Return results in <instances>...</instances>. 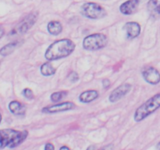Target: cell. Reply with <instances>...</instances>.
Instances as JSON below:
<instances>
[{
  "label": "cell",
  "instance_id": "30bf717a",
  "mask_svg": "<svg viewBox=\"0 0 160 150\" xmlns=\"http://www.w3.org/2000/svg\"><path fill=\"white\" fill-rule=\"evenodd\" d=\"M123 29L126 31L127 37L129 39L135 38L141 34V26L137 22H128L125 23Z\"/></svg>",
  "mask_w": 160,
  "mask_h": 150
},
{
  "label": "cell",
  "instance_id": "cb8c5ba5",
  "mask_svg": "<svg viewBox=\"0 0 160 150\" xmlns=\"http://www.w3.org/2000/svg\"><path fill=\"white\" fill-rule=\"evenodd\" d=\"M4 34H5L4 28H3L2 26H1V25H0V38H1L2 37L3 35H4Z\"/></svg>",
  "mask_w": 160,
  "mask_h": 150
},
{
  "label": "cell",
  "instance_id": "3957f363",
  "mask_svg": "<svg viewBox=\"0 0 160 150\" xmlns=\"http://www.w3.org/2000/svg\"><path fill=\"white\" fill-rule=\"evenodd\" d=\"M159 108H160V92L153 95L136 109L134 115V120L136 122L142 121Z\"/></svg>",
  "mask_w": 160,
  "mask_h": 150
},
{
  "label": "cell",
  "instance_id": "8fae6325",
  "mask_svg": "<svg viewBox=\"0 0 160 150\" xmlns=\"http://www.w3.org/2000/svg\"><path fill=\"white\" fill-rule=\"evenodd\" d=\"M138 0H128L122 3L120 6V12L125 15H131L137 10L139 4Z\"/></svg>",
  "mask_w": 160,
  "mask_h": 150
},
{
  "label": "cell",
  "instance_id": "f1b7e54d",
  "mask_svg": "<svg viewBox=\"0 0 160 150\" xmlns=\"http://www.w3.org/2000/svg\"><path fill=\"white\" fill-rule=\"evenodd\" d=\"M138 1H141V0H138Z\"/></svg>",
  "mask_w": 160,
  "mask_h": 150
},
{
  "label": "cell",
  "instance_id": "603a6c76",
  "mask_svg": "<svg viewBox=\"0 0 160 150\" xmlns=\"http://www.w3.org/2000/svg\"><path fill=\"white\" fill-rule=\"evenodd\" d=\"M114 149V147L112 144H109V145H106V146L103 147L102 148H101L100 150H113Z\"/></svg>",
  "mask_w": 160,
  "mask_h": 150
},
{
  "label": "cell",
  "instance_id": "7c38bea8",
  "mask_svg": "<svg viewBox=\"0 0 160 150\" xmlns=\"http://www.w3.org/2000/svg\"><path fill=\"white\" fill-rule=\"evenodd\" d=\"M99 94L96 90H87L79 95V101L83 103H89L98 98Z\"/></svg>",
  "mask_w": 160,
  "mask_h": 150
},
{
  "label": "cell",
  "instance_id": "5b68a950",
  "mask_svg": "<svg viewBox=\"0 0 160 150\" xmlns=\"http://www.w3.org/2000/svg\"><path fill=\"white\" fill-rule=\"evenodd\" d=\"M81 14L89 19H101L106 15V11L101 5L95 2H87L81 7Z\"/></svg>",
  "mask_w": 160,
  "mask_h": 150
},
{
  "label": "cell",
  "instance_id": "4fadbf2b",
  "mask_svg": "<svg viewBox=\"0 0 160 150\" xmlns=\"http://www.w3.org/2000/svg\"><path fill=\"white\" fill-rule=\"evenodd\" d=\"M9 109L12 114H15L17 116H23L26 112V106L22 104L20 102L14 100L9 102Z\"/></svg>",
  "mask_w": 160,
  "mask_h": 150
},
{
  "label": "cell",
  "instance_id": "ac0fdd59",
  "mask_svg": "<svg viewBox=\"0 0 160 150\" xmlns=\"http://www.w3.org/2000/svg\"><path fill=\"white\" fill-rule=\"evenodd\" d=\"M67 95V92H53L51 95H50V99L53 102H57L60 101L61 99L64 98L66 95Z\"/></svg>",
  "mask_w": 160,
  "mask_h": 150
},
{
  "label": "cell",
  "instance_id": "83f0119b",
  "mask_svg": "<svg viewBox=\"0 0 160 150\" xmlns=\"http://www.w3.org/2000/svg\"><path fill=\"white\" fill-rule=\"evenodd\" d=\"M1 121H2V115L1 113H0V123H1Z\"/></svg>",
  "mask_w": 160,
  "mask_h": 150
},
{
  "label": "cell",
  "instance_id": "484cf974",
  "mask_svg": "<svg viewBox=\"0 0 160 150\" xmlns=\"http://www.w3.org/2000/svg\"><path fill=\"white\" fill-rule=\"evenodd\" d=\"M87 150H95V146H94V145H91V146H89L88 148H87Z\"/></svg>",
  "mask_w": 160,
  "mask_h": 150
},
{
  "label": "cell",
  "instance_id": "9c48e42d",
  "mask_svg": "<svg viewBox=\"0 0 160 150\" xmlns=\"http://www.w3.org/2000/svg\"><path fill=\"white\" fill-rule=\"evenodd\" d=\"M142 76L145 81L150 84H158L160 82V73L157 69L152 67H147L142 70Z\"/></svg>",
  "mask_w": 160,
  "mask_h": 150
},
{
  "label": "cell",
  "instance_id": "4316f807",
  "mask_svg": "<svg viewBox=\"0 0 160 150\" xmlns=\"http://www.w3.org/2000/svg\"><path fill=\"white\" fill-rule=\"evenodd\" d=\"M156 150H160V142L157 144V146H156Z\"/></svg>",
  "mask_w": 160,
  "mask_h": 150
},
{
  "label": "cell",
  "instance_id": "ffe728a7",
  "mask_svg": "<svg viewBox=\"0 0 160 150\" xmlns=\"http://www.w3.org/2000/svg\"><path fill=\"white\" fill-rule=\"evenodd\" d=\"M67 78H68L69 81H71V82H73V83H74V82H77V81L79 80V75H78V73H77V72L72 71L69 73V75Z\"/></svg>",
  "mask_w": 160,
  "mask_h": 150
},
{
  "label": "cell",
  "instance_id": "7a4b0ae2",
  "mask_svg": "<svg viewBox=\"0 0 160 150\" xmlns=\"http://www.w3.org/2000/svg\"><path fill=\"white\" fill-rule=\"evenodd\" d=\"M28 135V131H17L13 129L0 130V149L9 147L15 148L20 145Z\"/></svg>",
  "mask_w": 160,
  "mask_h": 150
},
{
  "label": "cell",
  "instance_id": "7402d4cb",
  "mask_svg": "<svg viewBox=\"0 0 160 150\" xmlns=\"http://www.w3.org/2000/svg\"><path fill=\"white\" fill-rule=\"evenodd\" d=\"M45 150H55L54 145L52 143H46L45 145Z\"/></svg>",
  "mask_w": 160,
  "mask_h": 150
},
{
  "label": "cell",
  "instance_id": "d4e9b609",
  "mask_svg": "<svg viewBox=\"0 0 160 150\" xmlns=\"http://www.w3.org/2000/svg\"><path fill=\"white\" fill-rule=\"evenodd\" d=\"M59 150H70V148H68L67 146H66V145H64V146H62L60 148H59Z\"/></svg>",
  "mask_w": 160,
  "mask_h": 150
},
{
  "label": "cell",
  "instance_id": "9a60e30c",
  "mask_svg": "<svg viewBox=\"0 0 160 150\" xmlns=\"http://www.w3.org/2000/svg\"><path fill=\"white\" fill-rule=\"evenodd\" d=\"M148 10L152 17H159L160 15V0H149L148 2Z\"/></svg>",
  "mask_w": 160,
  "mask_h": 150
},
{
  "label": "cell",
  "instance_id": "44dd1931",
  "mask_svg": "<svg viewBox=\"0 0 160 150\" xmlns=\"http://www.w3.org/2000/svg\"><path fill=\"white\" fill-rule=\"evenodd\" d=\"M111 82L109 79H104L102 81V86L104 88H108L110 86Z\"/></svg>",
  "mask_w": 160,
  "mask_h": 150
},
{
  "label": "cell",
  "instance_id": "2e32d148",
  "mask_svg": "<svg viewBox=\"0 0 160 150\" xmlns=\"http://www.w3.org/2000/svg\"><path fill=\"white\" fill-rule=\"evenodd\" d=\"M40 71L43 76L48 77L54 75L56 73V69L53 67L51 62H47L41 66Z\"/></svg>",
  "mask_w": 160,
  "mask_h": 150
},
{
  "label": "cell",
  "instance_id": "e0dca14e",
  "mask_svg": "<svg viewBox=\"0 0 160 150\" xmlns=\"http://www.w3.org/2000/svg\"><path fill=\"white\" fill-rule=\"evenodd\" d=\"M17 45H18V42H10V43L7 44V45H4V46L0 49V55L2 56H9V55H10L11 53L15 50V48H17Z\"/></svg>",
  "mask_w": 160,
  "mask_h": 150
},
{
  "label": "cell",
  "instance_id": "d6986e66",
  "mask_svg": "<svg viewBox=\"0 0 160 150\" xmlns=\"http://www.w3.org/2000/svg\"><path fill=\"white\" fill-rule=\"evenodd\" d=\"M23 95L27 98V99L31 100L34 98V92L29 88H26L23 90Z\"/></svg>",
  "mask_w": 160,
  "mask_h": 150
},
{
  "label": "cell",
  "instance_id": "5bb4252c",
  "mask_svg": "<svg viewBox=\"0 0 160 150\" xmlns=\"http://www.w3.org/2000/svg\"><path fill=\"white\" fill-rule=\"evenodd\" d=\"M47 30L52 35H59L62 31V23L57 20H52L47 25Z\"/></svg>",
  "mask_w": 160,
  "mask_h": 150
},
{
  "label": "cell",
  "instance_id": "52a82bcc",
  "mask_svg": "<svg viewBox=\"0 0 160 150\" xmlns=\"http://www.w3.org/2000/svg\"><path fill=\"white\" fill-rule=\"evenodd\" d=\"M76 105L73 102H63L58 103L52 106H47L42 109V112L44 113H57V112H65V111L73 109Z\"/></svg>",
  "mask_w": 160,
  "mask_h": 150
},
{
  "label": "cell",
  "instance_id": "277c9868",
  "mask_svg": "<svg viewBox=\"0 0 160 150\" xmlns=\"http://www.w3.org/2000/svg\"><path fill=\"white\" fill-rule=\"evenodd\" d=\"M108 43V38L103 33H95L87 36L83 40V48L88 51H96L105 48Z\"/></svg>",
  "mask_w": 160,
  "mask_h": 150
},
{
  "label": "cell",
  "instance_id": "8992f818",
  "mask_svg": "<svg viewBox=\"0 0 160 150\" xmlns=\"http://www.w3.org/2000/svg\"><path fill=\"white\" fill-rule=\"evenodd\" d=\"M38 14L37 12L28 14L14 28L12 31H11L10 34H22L26 33L36 23L38 20Z\"/></svg>",
  "mask_w": 160,
  "mask_h": 150
},
{
  "label": "cell",
  "instance_id": "6da1fadb",
  "mask_svg": "<svg viewBox=\"0 0 160 150\" xmlns=\"http://www.w3.org/2000/svg\"><path fill=\"white\" fill-rule=\"evenodd\" d=\"M75 48L76 45L70 39H59L52 43L47 48L45 52V57L48 61L66 58L73 52Z\"/></svg>",
  "mask_w": 160,
  "mask_h": 150
},
{
  "label": "cell",
  "instance_id": "ba28073f",
  "mask_svg": "<svg viewBox=\"0 0 160 150\" xmlns=\"http://www.w3.org/2000/svg\"><path fill=\"white\" fill-rule=\"evenodd\" d=\"M131 88H132V86L129 83H124V84H122L121 85L118 86L109 95V102H118L119 100L126 96L131 92Z\"/></svg>",
  "mask_w": 160,
  "mask_h": 150
}]
</instances>
